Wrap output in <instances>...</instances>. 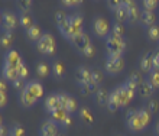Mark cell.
<instances>
[{"mask_svg": "<svg viewBox=\"0 0 159 136\" xmlns=\"http://www.w3.org/2000/svg\"><path fill=\"white\" fill-rule=\"evenodd\" d=\"M81 117H83L84 120L87 119V122H88V123H91V122H93V117H91V115L88 113V109H85V107H84V109H81Z\"/></svg>", "mask_w": 159, "mask_h": 136, "instance_id": "f6af8a7d", "label": "cell"}, {"mask_svg": "<svg viewBox=\"0 0 159 136\" xmlns=\"http://www.w3.org/2000/svg\"><path fill=\"white\" fill-rule=\"evenodd\" d=\"M19 7H20L22 12L28 13L30 10V7H32V2H30V0H23V2H19Z\"/></svg>", "mask_w": 159, "mask_h": 136, "instance_id": "b9f144b4", "label": "cell"}, {"mask_svg": "<svg viewBox=\"0 0 159 136\" xmlns=\"http://www.w3.org/2000/svg\"><path fill=\"white\" fill-rule=\"evenodd\" d=\"M36 74H38L41 78L48 77V74H49V65L46 64V62H39V64L36 65Z\"/></svg>", "mask_w": 159, "mask_h": 136, "instance_id": "4dcf8cb0", "label": "cell"}, {"mask_svg": "<svg viewBox=\"0 0 159 136\" xmlns=\"http://www.w3.org/2000/svg\"><path fill=\"white\" fill-rule=\"evenodd\" d=\"M12 41H13V34L9 32V30H4L3 34H2V47L9 48L12 45Z\"/></svg>", "mask_w": 159, "mask_h": 136, "instance_id": "d6a6232c", "label": "cell"}, {"mask_svg": "<svg viewBox=\"0 0 159 136\" xmlns=\"http://www.w3.org/2000/svg\"><path fill=\"white\" fill-rule=\"evenodd\" d=\"M58 125L52 119L42 122L39 129V136H58Z\"/></svg>", "mask_w": 159, "mask_h": 136, "instance_id": "30bf717a", "label": "cell"}, {"mask_svg": "<svg viewBox=\"0 0 159 136\" xmlns=\"http://www.w3.org/2000/svg\"><path fill=\"white\" fill-rule=\"evenodd\" d=\"M129 10H130V13H129V23L134 25V23L140 22V15H142V12H140L139 6H134V7L129 9Z\"/></svg>", "mask_w": 159, "mask_h": 136, "instance_id": "83f0119b", "label": "cell"}, {"mask_svg": "<svg viewBox=\"0 0 159 136\" xmlns=\"http://www.w3.org/2000/svg\"><path fill=\"white\" fill-rule=\"evenodd\" d=\"M75 80L81 87L85 84H88L90 81H91V70H88L87 67H83V65H80L77 68L75 71Z\"/></svg>", "mask_w": 159, "mask_h": 136, "instance_id": "4fadbf2b", "label": "cell"}, {"mask_svg": "<svg viewBox=\"0 0 159 136\" xmlns=\"http://www.w3.org/2000/svg\"><path fill=\"white\" fill-rule=\"evenodd\" d=\"M19 77H20L22 80H25V78H28V75H29V68L26 67V64H22L20 67H19Z\"/></svg>", "mask_w": 159, "mask_h": 136, "instance_id": "7bdbcfd3", "label": "cell"}, {"mask_svg": "<svg viewBox=\"0 0 159 136\" xmlns=\"http://www.w3.org/2000/svg\"><path fill=\"white\" fill-rule=\"evenodd\" d=\"M129 7L126 6L123 2H121V4L119 6L116 10H114V16H116V22H119V23H123V22H129Z\"/></svg>", "mask_w": 159, "mask_h": 136, "instance_id": "e0dca14e", "label": "cell"}, {"mask_svg": "<svg viewBox=\"0 0 159 136\" xmlns=\"http://www.w3.org/2000/svg\"><path fill=\"white\" fill-rule=\"evenodd\" d=\"M26 90H28L32 96H35L36 98H41L42 96H43V87H42V84L38 83V81H29V83L26 84Z\"/></svg>", "mask_w": 159, "mask_h": 136, "instance_id": "d6986e66", "label": "cell"}, {"mask_svg": "<svg viewBox=\"0 0 159 136\" xmlns=\"http://www.w3.org/2000/svg\"><path fill=\"white\" fill-rule=\"evenodd\" d=\"M155 22H156L155 12H146V10H142V15H140V23H142L143 26L151 28V26L155 25Z\"/></svg>", "mask_w": 159, "mask_h": 136, "instance_id": "7402d4cb", "label": "cell"}, {"mask_svg": "<svg viewBox=\"0 0 159 136\" xmlns=\"http://www.w3.org/2000/svg\"><path fill=\"white\" fill-rule=\"evenodd\" d=\"M0 130H2V136H6V135H7V129L4 128L3 125H2V126H0Z\"/></svg>", "mask_w": 159, "mask_h": 136, "instance_id": "681fc988", "label": "cell"}, {"mask_svg": "<svg viewBox=\"0 0 159 136\" xmlns=\"http://www.w3.org/2000/svg\"><path fill=\"white\" fill-rule=\"evenodd\" d=\"M70 42H71L72 45L77 48V49H80V52H81L84 48H87L88 45L91 43V41H90V36H88V34H85V32H81V34H77V35H74V36H71Z\"/></svg>", "mask_w": 159, "mask_h": 136, "instance_id": "8fae6325", "label": "cell"}, {"mask_svg": "<svg viewBox=\"0 0 159 136\" xmlns=\"http://www.w3.org/2000/svg\"><path fill=\"white\" fill-rule=\"evenodd\" d=\"M51 119L54 120V122H58L62 128H67V126H70V125L72 123L71 115H68L67 111L62 110V109H59V110L51 113Z\"/></svg>", "mask_w": 159, "mask_h": 136, "instance_id": "7c38bea8", "label": "cell"}, {"mask_svg": "<svg viewBox=\"0 0 159 136\" xmlns=\"http://www.w3.org/2000/svg\"><path fill=\"white\" fill-rule=\"evenodd\" d=\"M158 2L156 0H143L142 2V6H143V10L146 12H155L156 7H158Z\"/></svg>", "mask_w": 159, "mask_h": 136, "instance_id": "d590c367", "label": "cell"}, {"mask_svg": "<svg viewBox=\"0 0 159 136\" xmlns=\"http://www.w3.org/2000/svg\"><path fill=\"white\" fill-rule=\"evenodd\" d=\"M114 91H116L119 102H120V107H126L134 97V90L129 88L126 84L117 85V87L114 88Z\"/></svg>", "mask_w": 159, "mask_h": 136, "instance_id": "5b68a950", "label": "cell"}, {"mask_svg": "<svg viewBox=\"0 0 159 136\" xmlns=\"http://www.w3.org/2000/svg\"><path fill=\"white\" fill-rule=\"evenodd\" d=\"M94 51H96V48H94V45L93 43H90L87 48H84L83 51H81V54H83L85 58H91L93 55H94Z\"/></svg>", "mask_w": 159, "mask_h": 136, "instance_id": "60d3db41", "label": "cell"}, {"mask_svg": "<svg viewBox=\"0 0 159 136\" xmlns=\"http://www.w3.org/2000/svg\"><path fill=\"white\" fill-rule=\"evenodd\" d=\"M126 126L132 132H142L143 126L139 117V109H130L126 111Z\"/></svg>", "mask_w": 159, "mask_h": 136, "instance_id": "3957f363", "label": "cell"}, {"mask_svg": "<svg viewBox=\"0 0 159 136\" xmlns=\"http://www.w3.org/2000/svg\"><path fill=\"white\" fill-rule=\"evenodd\" d=\"M67 17H68V15H65L62 10H58V12H55V22H57V25H58V26L67 20Z\"/></svg>", "mask_w": 159, "mask_h": 136, "instance_id": "ab89813d", "label": "cell"}, {"mask_svg": "<svg viewBox=\"0 0 159 136\" xmlns=\"http://www.w3.org/2000/svg\"><path fill=\"white\" fill-rule=\"evenodd\" d=\"M2 74H3L4 80L10 81V83H15L17 78H20V77H19V71H17L16 68L6 67V65H3V71H2Z\"/></svg>", "mask_w": 159, "mask_h": 136, "instance_id": "44dd1931", "label": "cell"}, {"mask_svg": "<svg viewBox=\"0 0 159 136\" xmlns=\"http://www.w3.org/2000/svg\"><path fill=\"white\" fill-rule=\"evenodd\" d=\"M153 87H152V84L149 83L148 80H142V83H140V85H139V96L143 98H146V100H149V98L152 97V94H153Z\"/></svg>", "mask_w": 159, "mask_h": 136, "instance_id": "ac0fdd59", "label": "cell"}, {"mask_svg": "<svg viewBox=\"0 0 159 136\" xmlns=\"http://www.w3.org/2000/svg\"><path fill=\"white\" fill-rule=\"evenodd\" d=\"M139 117H140V122H142L143 129H146L148 126H149V123H151L152 115L146 110V109H139Z\"/></svg>", "mask_w": 159, "mask_h": 136, "instance_id": "f1b7e54d", "label": "cell"}, {"mask_svg": "<svg viewBox=\"0 0 159 136\" xmlns=\"http://www.w3.org/2000/svg\"><path fill=\"white\" fill-rule=\"evenodd\" d=\"M145 109L152 115V113H156V111H158L159 104H158V102H156L155 98H149V100L146 102V107H145Z\"/></svg>", "mask_w": 159, "mask_h": 136, "instance_id": "8d00e7d4", "label": "cell"}, {"mask_svg": "<svg viewBox=\"0 0 159 136\" xmlns=\"http://www.w3.org/2000/svg\"><path fill=\"white\" fill-rule=\"evenodd\" d=\"M70 25H71V32L72 36L77 34H81L84 32L83 30V17L80 13H75V15H70ZM71 39V38H70Z\"/></svg>", "mask_w": 159, "mask_h": 136, "instance_id": "5bb4252c", "label": "cell"}, {"mask_svg": "<svg viewBox=\"0 0 159 136\" xmlns=\"http://www.w3.org/2000/svg\"><path fill=\"white\" fill-rule=\"evenodd\" d=\"M120 107V102H119L117 98V94H116V91H111L110 93V97H109V102H107V109H109L111 113H114V111H117V109Z\"/></svg>", "mask_w": 159, "mask_h": 136, "instance_id": "4316f807", "label": "cell"}, {"mask_svg": "<svg viewBox=\"0 0 159 136\" xmlns=\"http://www.w3.org/2000/svg\"><path fill=\"white\" fill-rule=\"evenodd\" d=\"M13 87H15L16 90H20V91H23V90L26 88L25 80H22V78H17V80L13 83Z\"/></svg>", "mask_w": 159, "mask_h": 136, "instance_id": "ee69618b", "label": "cell"}, {"mask_svg": "<svg viewBox=\"0 0 159 136\" xmlns=\"http://www.w3.org/2000/svg\"><path fill=\"white\" fill-rule=\"evenodd\" d=\"M38 102V98L35 97V96H32V94L28 91V90H23V91H20V103L23 107H32L35 104V103Z\"/></svg>", "mask_w": 159, "mask_h": 136, "instance_id": "ffe728a7", "label": "cell"}, {"mask_svg": "<svg viewBox=\"0 0 159 136\" xmlns=\"http://www.w3.org/2000/svg\"><path fill=\"white\" fill-rule=\"evenodd\" d=\"M146 35H148V38L151 39V41H158L159 39V26L153 25V26H151V28H148Z\"/></svg>", "mask_w": 159, "mask_h": 136, "instance_id": "836d02e7", "label": "cell"}, {"mask_svg": "<svg viewBox=\"0 0 159 136\" xmlns=\"http://www.w3.org/2000/svg\"><path fill=\"white\" fill-rule=\"evenodd\" d=\"M153 70L159 71V52H156L153 55Z\"/></svg>", "mask_w": 159, "mask_h": 136, "instance_id": "c3c4849f", "label": "cell"}, {"mask_svg": "<svg viewBox=\"0 0 159 136\" xmlns=\"http://www.w3.org/2000/svg\"><path fill=\"white\" fill-rule=\"evenodd\" d=\"M106 48L109 57H123V52L126 49V41L123 36L110 34L106 38Z\"/></svg>", "mask_w": 159, "mask_h": 136, "instance_id": "6da1fadb", "label": "cell"}, {"mask_svg": "<svg viewBox=\"0 0 159 136\" xmlns=\"http://www.w3.org/2000/svg\"><path fill=\"white\" fill-rule=\"evenodd\" d=\"M58 97H59V104H61V109H62V110H65L68 115L75 113L77 111L75 98L67 93H58Z\"/></svg>", "mask_w": 159, "mask_h": 136, "instance_id": "ba28073f", "label": "cell"}, {"mask_svg": "<svg viewBox=\"0 0 159 136\" xmlns=\"http://www.w3.org/2000/svg\"><path fill=\"white\" fill-rule=\"evenodd\" d=\"M106 71L114 75V74H119L125 70V60L123 57H109L107 55V60H106L104 64Z\"/></svg>", "mask_w": 159, "mask_h": 136, "instance_id": "277c9868", "label": "cell"}, {"mask_svg": "<svg viewBox=\"0 0 159 136\" xmlns=\"http://www.w3.org/2000/svg\"><path fill=\"white\" fill-rule=\"evenodd\" d=\"M52 74L57 80H62L64 75H65V67L61 61H55L54 65H52Z\"/></svg>", "mask_w": 159, "mask_h": 136, "instance_id": "484cf974", "label": "cell"}, {"mask_svg": "<svg viewBox=\"0 0 159 136\" xmlns=\"http://www.w3.org/2000/svg\"><path fill=\"white\" fill-rule=\"evenodd\" d=\"M36 48L42 55H54L55 51H57V42H55L54 35L43 34L41 41L36 43Z\"/></svg>", "mask_w": 159, "mask_h": 136, "instance_id": "7a4b0ae2", "label": "cell"}, {"mask_svg": "<svg viewBox=\"0 0 159 136\" xmlns=\"http://www.w3.org/2000/svg\"><path fill=\"white\" fill-rule=\"evenodd\" d=\"M26 35H28V38L32 41V42H36L38 43L39 41H41V38L43 36V34H42V29L39 28L38 25H34L30 29L26 30Z\"/></svg>", "mask_w": 159, "mask_h": 136, "instance_id": "603a6c76", "label": "cell"}, {"mask_svg": "<svg viewBox=\"0 0 159 136\" xmlns=\"http://www.w3.org/2000/svg\"><path fill=\"white\" fill-rule=\"evenodd\" d=\"M10 136H25V128L22 126L20 123H15L9 132Z\"/></svg>", "mask_w": 159, "mask_h": 136, "instance_id": "e575fe53", "label": "cell"}, {"mask_svg": "<svg viewBox=\"0 0 159 136\" xmlns=\"http://www.w3.org/2000/svg\"><path fill=\"white\" fill-rule=\"evenodd\" d=\"M148 81L152 84L153 88H159V71L152 70V71L149 72V75H148Z\"/></svg>", "mask_w": 159, "mask_h": 136, "instance_id": "1f68e13d", "label": "cell"}, {"mask_svg": "<svg viewBox=\"0 0 159 136\" xmlns=\"http://www.w3.org/2000/svg\"><path fill=\"white\" fill-rule=\"evenodd\" d=\"M19 25L23 28V29H30L32 26H34V20H32V16H30L29 13H25L22 12L19 15Z\"/></svg>", "mask_w": 159, "mask_h": 136, "instance_id": "d4e9b609", "label": "cell"}, {"mask_svg": "<svg viewBox=\"0 0 159 136\" xmlns=\"http://www.w3.org/2000/svg\"><path fill=\"white\" fill-rule=\"evenodd\" d=\"M120 4H121L120 0H110V2H107V6H109V9H111L113 12L119 7V6H120Z\"/></svg>", "mask_w": 159, "mask_h": 136, "instance_id": "bcb514c9", "label": "cell"}, {"mask_svg": "<svg viewBox=\"0 0 159 136\" xmlns=\"http://www.w3.org/2000/svg\"><path fill=\"white\" fill-rule=\"evenodd\" d=\"M93 30H94V34H96L98 38H107V36L111 34L107 20L101 16L94 17V20H93Z\"/></svg>", "mask_w": 159, "mask_h": 136, "instance_id": "8992f818", "label": "cell"}, {"mask_svg": "<svg viewBox=\"0 0 159 136\" xmlns=\"http://www.w3.org/2000/svg\"><path fill=\"white\" fill-rule=\"evenodd\" d=\"M153 55L155 52H148L140 58V70L143 72H151L153 70Z\"/></svg>", "mask_w": 159, "mask_h": 136, "instance_id": "2e32d148", "label": "cell"}, {"mask_svg": "<svg viewBox=\"0 0 159 136\" xmlns=\"http://www.w3.org/2000/svg\"><path fill=\"white\" fill-rule=\"evenodd\" d=\"M103 80H104V74H103V71L98 70V68H93L91 70V81L93 83H96L97 85H100L101 83H103Z\"/></svg>", "mask_w": 159, "mask_h": 136, "instance_id": "f546056e", "label": "cell"}, {"mask_svg": "<svg viewBox=\"0 0 159 136\" xmlns=\"http://www.w3.org/2000/svg\"><path fill=\"white\" fill-rule=\"evenodd\" d=\"M19 25V17L15 15L10 10H4L2 12V26H3L4 30H9V32H13L16 29V26Z\"/></svg>", "mask_w": 159, "mask_h": 136, "instance_id": "52a82bcc", "label": "cell"}, {"mask_svg": "<svg viewBox=\"0 0 159 136\" xmlns=\"http://www.w3.org/2000/svg\"><path fill=\"white\" fill-rule=\"evenodd\" d=\"M155 133H156V135L159 136V122H158V123L155 125Z\"/></svg>", "mask_w": 159, "mask_h": 136, "instance_id": "f907efd6", "label": "cell"}, {"mask_svg": "<svg viewBox=\"0 0 159 136\" xmlns=\"http://www.w3.org/2000/svg\"><path fill=\"white\" fill-rule=\"evenodd\" d=\"M94 97H96L97 104H100V106H107V102H109L110 93L106 88L100 87V88L97 90V93L94 94Z\"/></svg>", "mask_w": 159, "mask_h": 136, "instance_id": "cb8c5ba5", "label": "cell"}, {"mask_svg": "<svg viewBox=\"0 0 159 136\" xmlns=\"http://www.w3.org/2000/svg\"><path fill=\"white\" fill-rule=\"evenodd\" d=\"M158 52H159V51H158Z\"/></svg>", "mask_w": 159, "mask_h": 136, "instance_id": "f5cc1de1", "label": "cell"}, {"mask_svg": "<svg viewBox=\"0 0 159 136\" xmlns=\"http://www.w3.org/2000/svg\"><path fill=\"white\" fill-rule=\"evenodd\" d=\"M22 64H25V62H23L20 54H19L16 49L9 51L7 54H6V57H4V65H6V67H12V68L19 70V67H20Z\"/></svg>", "mask_w": 159, "mask_h": 136, "instance_id": "9c48e42d", "label": "cell"}, {"mask_svg": "<svg viewBox=\"0 0 159 136\" xmlns=\"http://www.w3.org/2000/svg\"><path fill=\"white\" fill-rule=\"evenodd\" d=\"M111 34L117 35V36H123V35H125V28H123V25L119 23V22L113 23V26H111Z\"/></svg>", "mask_w": 159, "mask_h": 136, "instance_id": "74e56055", "label": "cell"}, {"mask_svg": "<svg viewBox=\"0 0 159 136\" xmlns=\"http://www.w3.org/2000/svg\"><path fill=\"white\" fill-rule=\"evenodd\" d=\"M81 4H83V0H62L61 2V6H65V7H77Z\"/></svg>", "mask_w": 159, "mask_h": 136, "instance_id": "f35d334b", "label": "cell"}, {"mask_svg": "<svg viewBox=\"0 0 159 136\" xmlns=\"http://www.w3.org/2000/svg\"><path fill=\"white\" fill-rule=\"evenodd\" d=\"M58 136H64V135H58Z\"/></svg>", "mask_w": 159, "mask_h": 136, "instance_id": "816d5d0a", "label": "cell"}, {"mask_svg": "<svg viewBox=\"0 0 159 136\" xmlns=\"http://www.w3.org/2000/svg\"><path fill=\"white\" fill-rule=\"evenodd\" d=\"M45 109H46V111H49V113H54V111L61 109L58 94H49V96L45 98Z\"/></svg>", "mask_w": 159, "mask_h": 136, "instance_id": "9a60e30c", "label": "cell"}, {"mask_svg": "<svg viewBox=\"0 0 159 136\" xmlns=\"http://www.w3.org/2000/svg\"><path fill=\"white\" fill-rule=\"evenodd\" d=\"M7 103V98H6V91H0V107L3 109Z\"/></svg>", "mask_w": 159, "mask_h": 136, "instance_id": "7dc6e473", "label": "cell"}]
</instances>
